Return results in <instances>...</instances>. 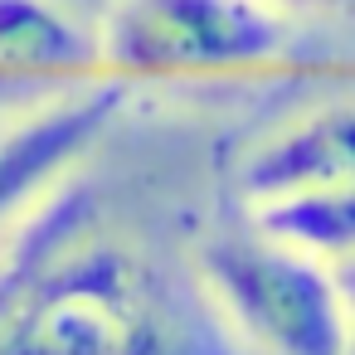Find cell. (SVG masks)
I'll use <instances>...</instances> for the list:
<instances>
[{"label":"cell","instance_id":"6da1fadb","mask_svg":"<svg viewBox=\"0 0 355 355\" xmlns=\"http://www.w3.org/2000/svg\"><path fill=\"white\" fill-rule=\"evenodd\" d=\"M0 243V355H248L78 175Z\"/></svg>","mask_w":355,"mask_h":355},{"label":"cell","instance_id":"7a4b0ae2","mask_svg":"<svg viewBox=\"0 0 355 355\" xmlns=\"http://www.w3.org/2000/svg\"><path fill=\"white\" fill-rule=\"evenodd\" d=\"M88 20L98 83L122 93L277 83L316 69L277 0H103Z\"/></svg>","mask_w":355,"mask_h":355},{"label":"cell","instance_id":"3957f363","mask_svg":"<svg viewBox=\"0 0 355 355\" xmlns=\"http://www.w3.org/2000/svg\"><path fill=\"white\" fill-rule=\"evenodd\" d=\"M190 272L248 355H355L350 268L316 263L248 229L200 239Z\"/></svg>","mask_w":355,"mask_h":355},{"label":"cell","instance_id":"277c9868","mask_svg":"<svg viewBox=\"0 0 355 355\" xmlns=\"http://www.w3.org/2000/svg\"><path fill=\"white\" fill-rule=\"evenodd\" d=\"M127 93L93 83L83 93L40 103L0 122V234L30 219L78 166L98 151Z\"/></svg>","mask_w":355,"mask_h":355},{"label":"cell","instance_id":"5b68a950","mask_svg":"<svg viewBox=\"0 0 355 355\" xmlns=\"http://www.w3.org/2000/svg\"><path fill=\"white\" fill-rule=\"evenodd\" d=\"M98 83L93 20L69 0H0V122Z\"/></svg>","mask_w":355,"mask_h":355},{"label":"cell","instance_id":"8992f818","mask_svg":"<svg viewBox=\"0 0 355 355\" xmlns=\"http://www.w3.org/2000/svg\"><path fill=\"white\" fill-rule=\"evenodd\" d=\"M340 180H355V107L345 83L331 98L311 103L306 112L263 132L234 161V190L243 209L277 195L340 185Z\"/></svg>","mask_w":355,"mask_h":355},{"label":"cell","instance_id":"52a82bcc","mask_svg":"<svg viewBox=\"0 0 355 355\" xmlns=\"http://www.w3.org/2000/svg\"><path fill=\"white\" fill-rule=\"evenodd\" d=\"M248 229L297 248L316 263L331 268H350V248H355V180L340 185H316V190H297V195H277L263 205H248Z\"/></svg>","mask_w":355,"mask_h":355},{"label":"cell","instance_id":"ba28073f","mask_svg":"<svg viewBox=\"0 0 355 355\" xmlns=\"http://www.w3.org/2000/svg\"><path fill=\"white\" fill-rule=\"evenodd\" d=\"M282 10H336V15H345L350 10V0H277Z\"/></svg>","mask_w":355,"mask_h":355}]
</instances>
